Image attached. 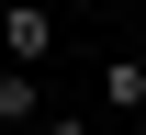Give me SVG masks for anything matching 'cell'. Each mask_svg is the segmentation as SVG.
Listing matches in <instances>:
<instances>
[{
  "mask_svg": "<svg viewBox=\"0 0 146 135\" xmlns=\"http://www.w3.org/2000/svg\"><path fill=\"white\" fill-rule=\"evenodd\" d=\"M101 101L112 113H146V57H101Z\"/></svg>",
  "mask_w": 146,
  "mask_h": 135,
  "instance_id": "7a4b0ae2",
  "label": "cell"
},
{
  "mask_svg": "<svg viewBox=\"0 0 146 135\" xmlns=\"http://www.w3.org/2000/svg\"><path fill=\"white\" fill-rule=\"evenodd\" d=\"M45 45H56V11H45V0H11V11H0V57H11V68H34Z\"/></svg>",
  "mask_w": 146,
  "mask_h": 135,
  "instance_id": "6da1fadb",
  "label": "cell"
},
{
  "mask_svg": "<svg viewBox=\"0 0 146 135\" xmlns=\"http://www.w3.org/2000/svg\"><path fill=\"white\" fill-rule=\"evenodd\" d=\"M0 124H45V90H34V68H0Z\"/></svg>",
  "mask_w": 146,
  "mask_h": 135,
  "instance_id": "3957f363",
  "label": "cell"
},
{
  "mask_svg": "<svg viewBox=\"0 0 146 135\" xmlns=\"http://www.w3.org/2000/svg\"><path fill=\"white\" fill-rule=\"evenodd\" d=\"M45 135H90V124H79V113H45Z\"/></svg>",
  "mask_w": 146,
  "mask_h": 135,
  "instance_id": "277c9868",
  "label": "cell"
}]
</instances>
